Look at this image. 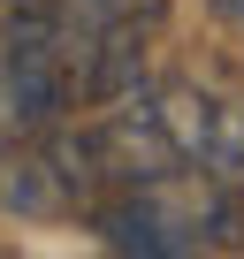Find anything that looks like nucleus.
<instances>
[{
  "label": "nucleus",
  "instance_id": "nucleus-1",
  "mask_svg": "<svg viewBox=\"0 0 244 259\" xmlns=\"http://www.w3.org/2000/svg\"><path fill=\"white\" fill-rule=\"evenodd\" d=\"M244 191L198 176V168H176V176H153V183H122L92 206V229L99 244L114 251H138V259H198V251H229L244 236Z\"/></svg>",
  "mask_w": 244,
  "mask_h": 259
},
{
  "label": "nucleus",
  "instance_id": "nucleus-4",
  "mask_svg": "<svg viewBox=\"0 0 244 259\" xmlns=\"http://www.w3.org/2000/svg\"><path fill=\"white\" fill-rule=\"evenodd\" d=\"M160 114H168V130H176L183 168H198V176L244 191V107H236V99H221V92L176 76V84H160Z\"/></svg>",
  "mask_w": 244,
  "mask_h": 259
},
{
  "label": "nucleus",
  "instance_id": "nucleus-3",
  "mask_svg": "<svg viewBox=\"0 0 244 259\" xmlns=\"http://www.w3.org/2000/svg\"><path fill=\"white\" fill-rule=\"evenodd\" d=\"M69 107H76V84H69L54 0H8V23H0V114H8V130L46 138L54 122H69Z\"/></svg>",
  "mask_w": 244,
  "mask_h": 259
},
{
  "label": "nucleus",
  "instance_id": "nucleus-2",
  "mask_svg": "<svg viewBox=\"0 0 244 259\" xmlns=\"http://www.w3.org/2000/svg\"><path fill=\"white\" fill-rule=\"evenodd\" d=\"M54 23L76 107H107L145 84V38L160 23V0H54Z\"/></svg>",
  "mask_w": 244,
  "mask_h": 259
},
{
  "label": "nucleus",
  "instance_id": "nucleus-5",
  "mask_svg": "<svg viewBox=\"0 0 244 259\" xmlns=\"http://www.w3.org/2000/svg\"><path fill=\"white\" fill-rule=\"evenodd\" d=\"M206 8H214V16H229V23L244 31V0H206Z\"/></svg>",
  "mask_w": 244,
  "mask_h": 259
}]
</instances>
